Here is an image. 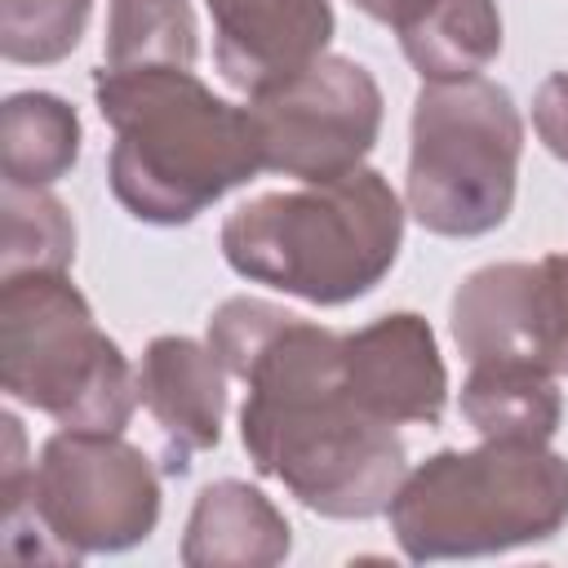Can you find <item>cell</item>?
I'll use <instances>...</instances> for the list:
<instances>
[{"mask_svg": "<svg viewBox=\"0 0 568 568\" xmlns=\"http://www.w3.org/2000/svg\"><path fill=\"white\" fill-rule=\"evenodd\" d=\"M342 377L355 404L386 426H439L448 404V368L417 311H390L342 333Z\"/></svg>", "mask_w": 568, "mask_h": 568, "instance_id": "cell-10", "label": "cell"}, {"mask_svg": "<svg viewBox=\"0 0 568 568\" xmlns=\"http://www.w3.org/2000/svg\"><path fill=\"white\" fill-rule=\"evenodd\" d=\"M213 18V62L244 98L266 93L333 44L328 0H204Z\"/></svg>", "mask_w": 568, "mask_h": 568, "instance_id": "cell-11", "label": "cell"}, {"mask_svg": "<svg viewBox=\"0 0 568 568\" xmlns=\"http://www.w3.org/2000/svg\"><path fill=\"white\" fill-rule=\"evenodd\" d=\"M0 280L31 271H71L75 222L49 186H0Z\"/></svg>", "mask_w": 568, "mask_h": 568, "instance_id": "cell-18", "label": "cell"}, {"mask_svg": "<svg viewBox=\"0 0 568 568\" xmlns=\"http://www.w3.org/2000/svg\"><path fill=\"white\" fill-rule=\"evenodd\" d=\"M448 328L470 364L524 359L568 377V253L470 271L453 293Z\"/></svg>", "mask_w": 568, "mask_h": 568, "instance_id": "cell-9", "label": "cell"}, {"mask_svg": "<svg viewBox=\"0 0 568 568\" xmlns=\"http://www.w3.org/2000/svg\"><path fill=\"white\" fill-rule=\"evenodd\" d=\"M293 550V528L284 510L244 479H213L200 488L186 532L182 564L186 568H271Z\"/></svg>", "mask_w": 568, "mask_h": 568, "instance_id": "cell-13", "label": "cell"}, {"mask_svg": "<svg viewBox=\"0 0 568 568\" xmlns=\"http://www.w3.org/2000/svg\"><path fill=\"white\" fill-rule=\"evenodd\" d=\"M266 173L333 182L355 173L382 133V89L355 58L324 53L293 80L248 98Z\"/></svg>", "mask_w": 568, "mask_h": 568, "instance_id": "cell-8", "label": "cell"}, {"mask_svg": "<svg viewBox=\"0 0 568 568\" xmlns=\"http://www.w3.org/2000/svg\"><path fill=\"white\" fill-rule=\"evenodd\" d=\"M80 115L67 98L27 89L0 106V173L13 186H53L80 160Z\"/></svg>", "mask_w": 568, "mask_h": 568, "instance_id": "cell-16", "label": "cell"}, {"mask_svg": "<svg viewBox=\"0 0 568 568\" xmlns=\"http://www.w3.org/2000/svg\"><path fill=\"white\" fill-rule=\"evenodd\" d=\"M4 555L18 564H80L120 555L160 524V470L102 430H53L22 488L0 493Z\"/></svg>", "mask_w": 568, "mask_h": 568, "instance_id": "cell-5", "label": "cell"}, {"mask_svg": "<svg viewBox=\"0 0 568 568\" xmlns=\"http://www.w3.org/2000/svg\"><path fill=\"white\" fill-rule=\"evenodd\" d=\"M364 18H373V22H386V27H404V22H413L422 9H430L435 0H351Z\"/></svg>", "mask_w": 568, "mask_h": 568, "instance_id": "cell-21", "label": "cell"}, {"mask_svg": "<svg viewBox=\"0 0 568 568\" xmlns=\"http://www.w3.org/2000/svg\"><path fill=\"white\" fill-rule=\"evenodd\" d=\"M457 408L479 439L550 444L564 422V395L555 373L524 359H479L470 364Z\"/></svg>", "mask_w": 568, "mask_h": 568, "instance_id": "cell-14", "label": "cell"}, {"mask_svg": "<svg viewBox=\"0 0 568 568\" xmlns=\"http://www.w3.org/2000/svg\"><path fill=\"white\" fill-rule=\"evenodd\" d=\"M413 564L479 559L537 546L568 524V457L550 444L479 439L417 462L386 506Z\"/></svg>", "mask_w": 568, "mask_h": 568, "instance_id": "cell-4", "label": "cell"}, {"mask_svg": "<svg viewBox=\"0 0 568 568\" xmlns=\"http://www.w3.org/2000/svg\"><path fill=\"white\" fill-rule=\"evenodd\" d=\"M226 368L209 342L160 333L138 359V399L160 426L164 475H186L195 453L222 444L226 417Z\"/></svg>", "mask_w": 568, "mask_h": 568, "instance_id": "cell-12", "label": "cell"}, {"mask_svg": "<svg viewBox=\"0 0 568 568\" xmlns=\"http://www.w3.org/2000/svg\"><path fill=\"white\" fill-rule=\"evenodd\" d=\"M93 102L115 133L111 195L146 226H186L226 191L266 173L253 111L217 98L186 67H98Z\"/></svg>", "mask_w": 568, "mask_h": 568, "instance_id": "cell-2", "label": "cell"}, {"mask_svg": "<svg viewBox=\"0 0 568 568\" xmlns=\"http://www.w3.org/2000/svg\"><path fill=\"white\" fill-rule=\"evenodd\" d=\"M404 200L359 164L333 182H302L244 200L222 222V257L235 275L311 306L368 297L404 244Z\"/></svg>", "mask_w": 568, "mask_h": 568, "instance_id": "cell-3", "label": "cell"}, {"mask_svg": "<svg viewBox=\"0 0 568 568\" xmlns=\"http://www.w3.org/2000/svg\"><path fill=\"white\" fill-rule=\"evenodd\" d=\"M200 58V27L191 0H111L106 9V40L102 67L133 71V67H195Z\"/></svg>", "mask_w": 568, "mask_h": 568, "instance_id": "cell-17", "label": "cell"}, {"mask_svg": "<svg viewBox=\"0 0 568 568\" xmlns=\"http://www.w3.org/2000/svg\"><path fill=\"white\" fill-rule=\"evenodd\" d=\"M204 342L240 377V444L257 475L280 479L324 519L386 515L408 475L395 426L355 404L342 377V333L266 297H226Z\"/></svg>", "mask_w": 568, "mask_h": 568, "instance_id": "cell-1", "label": "cell"}, {"mask_svg": "<svg viewBox=\"0 0 568 568\" xmlns=\"http://www.w3.org/2000/svg\"><path fill=\"white\" fill-rule=\"evenodd\" d=\"M93 0H0V53L18 67L62 62L84 27Z\"/></svg>", "mask_w": 568, "mask_h": 568, "instance_id": "cell-19", "label": "cell"}, {"mask_svg": "<svg viewBox=\"0 0 568 568\" xmlns=\"http://www.w3.org/2000/svg\"><path fill=\"white\" fill-rule=\"evenodd\" d=\"M395 36L422 84L470 80L501 53V9L497 0H435Z\"/></svg>", "mask_w": 568, "mask_h": 568, "instance_id": "cell-15", "label": "cell"}, {"mask_svg": "<svg viewBox=\"0 0 568 568\" xmlns=\"http://www.w3.org/2000/svg\"><path fill=\"white\" fill-rule=\"evenodd\" d=\"M532 129H537L541 146L568 164V71H555L541 80V89L532 98Z\"/></svg>", "mask_w": 568, "mask_h": 568, "instance_id": "cell-20", "label": "cell"}, {"mask_svg": "<svg viewBox=\"0 0 568 568\" xmlns=\"http://www.w3.org/2000/svg\"><path fill=\"white\" fill-rule=\"evenodd\" d=\"M0 386L67 430L124 435L142 404L138 368L98 328L67 271L0 280Z\"/></svg>", "mask_w": 568, "mask_h": 568, "instance_id": "cell-6", "label": "cell"}, {"mask_svg": "<svg viewBox=\"0 0 568 568\" xmlns=\"http://www.w3.org/2000/svg\"><path fill=\"white\" fill-rule=\"evenodd\" d=\"M524 115L488 75L422 84L408 124L404 209L448 240L497 231L515 209Z\"/></svg>", "mask_w": 568, "mask_h": 568, "instance_id": "cell-7", "label": "cell"}]
</instances>
